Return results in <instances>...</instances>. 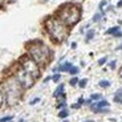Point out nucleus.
<instances>
[{
  "instance_id": "nucleus-1",
  "label": "nucleus",
  "mask_w": 122,
  "mask_h": 122,
  "mask_svg": "<svg viewBox=\"0 0 122 122\" xmlns=\"http://www.w3.org/2000/svg\"><path fill=\"white\" fill-rule=\"evenodd\" d=\"M0 85H1V89H3L7 106L12 107L20 102L24 89L21 88V85L19 84V81L15 78V76H9L7 78H4L3 82L0 84Z\"/></svg>"
},
{
  "instance_id": "nucleus-2",
  "label": "nucleus",
  "mask_w": 122,
  "mask_h": 122,
  "mask_svg": "<svg viewBox=\"0 0 122 122\" xmlns=\"http://www.w3.org/2000/svg\"><path fill=\"white\" fill-rule=\"evenodd\" d=\"M44 27H45V30H46V33L49 35V37L55 43H58V44L65 41L68 35H69V27L65 25L56 16L46 19L45 23H44Z\"/></svg>"
},
{
  "instance_id": "nucleus-3",
  "label": "nucleus",
  "mask_w": 122,
  "mask_h": 122,
  "mask_svg": "<svg viewBox=\"0 0 122 122\" xmlns=\"http://www.w3.org/2000/svg\"><path fill=\"white\" fill-rule=\"evenodd\" d=\"M27 55L33 61H36L40 66H45L52 58V51L43 41L36 40V41H32L30 44H28Z\"/></svg>"
},
{
  "instance_id": "nucleus-4",
  "label": "nucleus",
  "mask_w": 122,
  "mask_h": 122,
  "mask_svg": "<svg viewBox=\"0 0 122 122\" xmlns=\"http://www.w3.org/2000/svg\"><path fill=\"white\" fill-rule=\"evenodd\" d=\"M56 17H58L65 25H68L70 28L80 21V19H81V8L77 4H72V3L64 4L62 7L58 8Z\"/></svg>"
},
{
  "instance_id": "nucleus-5",
  "label": "nucleus",
  "mask_w": 122,
  "mask_h": 122,
  "mask_svg": "<svg viewBox=\"0 0 122 122\" xmlns=\"http://www.w3.org/2000/svg\"><path fill=\"white\" fill-rule=\"evenodd\" d=\"M20 66H21L27 73H29L35 80H37L41 76V66L37 64L36 61L32 60L28 55H24L20 58Z\"/></svg>"
},
{
  "instance_id": "nucleus-6",
  "label": "nucleus",
  "mask_w": 122,
  "mask_h": 122,
  "mask_svg": "<svg viewBox=\"0 0 122 122\" xmlns=\"http://www.w3.org/2000/svg\"><path fill=\"white\" fill-rule=\"evenodd\" d=\"M13 76H15V78L19 81V84L21 85V88L24 89V90H27V89H30L32 86L35 85V81H36V80H35L33 77L30 76L29 73H27V72H25V70L23 69L21 66H19L17 69L15 70Z\"/></svg>"
},
{
  "instance_id": "nucleus-7",
  "label": "nucleus",
  "mask_w": 122,
  "mask_h": 122,
  "mask_svg": "<svg viewBox=\"0 0 122 122\" xmlns=\"http://www.w3.org/2000/svg\"><path fill=\"white\" fill-rule=\"evenodd\" d=\"M107 107H109V102L106 100H100L97 102H94V104L92 102L90 105L92 112H94V113H106Z\"/></svg>"
},
{
  "instance_id": "nucleus-8",
  "label": "nucleus",
  "mask_w": 122,
  "mask_h": 122,
  "mask_svg": "<svg viewBox=\"0 0 122 122\" xmlns=\"http://www.w3.org/2000/svg\"><path fill=\"white\" fill-rule=\"evenodd\" d=\"M53 97L57 98V100H65V85L64 84H60L57 86V89L53 93Z\"/></svg>"
},
{
  "instance_id": "nucleus-9",
  "label": "nucleus",
  "mask_w": 122,
  "mask_h": 122,
  "mask_svg": "<svg viewBox=\"0 0 122 122\" xmlns=\"http://www.w3.org/2000/svg\"><path fill=\"white\" fill-rule=\"evenodd\" d=\"M106 35H110V36H114V37H121L122 36V32H121V28L118 25L116 27H112L106 30Z\"/></svg>"
},
{
  "instance_id": "nucleus-10",
  "label": "nucleus",
  "mask_w": 122,
  "mask_h": 122,
  "mask_svg": "<svg viewBox=\"0 0 122 122\" xmlns=\"http://www.w3.org/2000/svg\"><path fill=\"white\" fill-rule=\"evenodd\" d=\"M72 66H73V64L69 62V61H66V62H64V64H61L58 66V72H69V69Z\"/></svg>"
},
{
  "instance_id": "nucleus-11",
  "label": "nucleus",
  "mask_w": 122,
  "mask_h": 122,
  "mask_svg": "<svg viewBox=\"0 0 122 122\" xmlns=\"http://www.w3.org/2000/svg\"><path fill=\"white\" fill-rule=\"evenodd\" d=\"M114 101L117 104H122V89H118L114 94Z\"/></svg>"
},
{
  "instance_id": "nucleus-12",
  "label": "nucleus",
  "mask_w": 122,
  "mask_h": 122,
  "mask_svg": "<svg viewBox=\"0 0 122 122\" xmlns=\"http://www.w3.org/2000/svg\"><path fill=\"white\" fill-rule=\"evenodd\" d=\"M68 116H69V110H68V109H61L60 113H58V117L62 118V119L68 118Z\"/></svg>"
},
{
  "instance_id": "nucleus-13",
  "label": "nucleus",
  "mask_w": 122,
  "mask_h": 122,
  "mask_svg": "<svg viewBox=\"0 0 122 122\" xmlns=\"http://www.w3.org/2000/svg\"><path fill=\"white\" fill-rule=\"evenodd\" d=\"M94 35H96V32L93 29H89L88 32H86V36H85V41H90L93 37H94Z\"/></svg>"
},
{
  "instance_id": "nucleus-14",
  "label": "nucleus",
  "mask_w": 122,
  "mask_h": 122,
  "mask_svg": "<svg viewBox=\"0 0 122 122\" xmlns=\"http://www.w3.org/2000/svg\"><path fill=\"white\" fill-rule=\"evenodd\" d=\"M98 85H100L101 88L106 89V88H109V86H110V81H107V80H101L100 82H98Z\"/></svg>"
},
{
  "instance_id": "nucleus-15",
  "label": "nucleus",
  "mask_w": 122,
  "mask_h": 122,
  "mask_svg": "<svg viewBox=\"0 0 122 122\" xmlns=\"http://www.w3.org/2000/svg\"><path fill=\"white\" fill-rule=\"evenodd\" d=\"M4 104H5V98H4L3 89H1V85H0V107H3Z\"/></svg>"
},
{
  "instance_id": "nucleus-16",
  "label": "nucleus",
  "mask_w": 122,
  "mask_h": 122,
  "mask_svg": "<svg viewBox=\"0 0 122 122\" xmlns=\"http://www.w3.org/2000/svg\"><path fill=\"white\" fill-rule=\"evenodd\" d=\"M90 100L92 101H100V100H102V96H101L100 93H93V94L90 96Z\"/></svg>"
},
{
  "instance_id": "nucleus-17",
  "label": "nucleus",
  "mask_w": 122,
  "mask_h": 122,
  "mask_svg": "<svg viewBox=\"0 0 122 122\" xmlns=\"http://www.w3.org/2000/svg\"><path fill=\"white\" fill-rule=\"evenodd\" d=\"M78 77H76V76H73L72 78H70V81H69V85H72V86H76V85H78Z\"/></svg>"
},
{
  "instance_id": "nucleus-18",
  "label": "nucleus",
  "mask_w": 122,
  "mask_h": 122,
  "mask_svg": "<svg viewBox=\"0 0 122 122\" xmlns=\"http://www.w3.org/2000/svg\"><path fill=\"white\" fill-rule=\"evenodd\" d=\"M102 16H104V13H102V12H98V13H96V15L93 16V21H94V23L100 21L101 19H102Z\"/></svg>"
},
{
  "instance_id": "nucleus-19",
  "label": "nucleus",
  "mask_w": 122,
  "mask_h": 122,
  "mask_svg": "<svg viewBox=\"0 0 122 122\" xmlns=\"http://www.w3.org/2000/svg\"><path fill=\"white\" fill-rule=\"evenodd\" d=\"M86 84H88V78H82V80H80V81H78V86H80L81 89L85 88Z\"/></svg>"
},
{
  "instance_id": "nucleus-20",
  "label": "nucleus",
  "mask_w": 122,
  "mask_h": 122,
  "mask_svg": "<svg viewBox=\"0 0 122 122\" xmlns=\"http://www.w3.org/2000/svg\"><path fill=\"white\" fill-rule=\"evenodd\" d=\"M60 102L57 104V109H65V106H66V102H65V100H58Z\"/></svg>"
},
{
  "instance_id": "nucleus-21",
  "label": "nucleus",
  "mask_w": 122,
  "mask_h": 122,
  "mask_svg": "<svg viewBox=\"0 0 122 122\" xmlns=\"http://www.w3.org/2000/svg\"><path fill=\"white\" fill-rule=\"evenodd\" d=\"M78 70H80V69H78L77 66H72V68L69 69V72H68V73H70L72 76H76V74L78 73Z\"/></svg>"
},
{
  "instance_id": "nucleus-22",
  "label": "nucleus",
  "mask_w": 122,
  "mask_h": 122,
  "mask_svg": "<svg viewBox=\"0 0 122 122\" xmlns=\"http://www.w3.org/2000/svg\"><path fill=\"white\" fill-rule=\"evenodd\" d=\"M106 5H107V1H106V0H102V1L100 3V5H98V8H100V11H101L102 13H104V8H105Z\"/></svg>"
},
{
  "instance_id": "nucleus-23",
  "label": "nucleus",
  "mask_w": 122,
  "mask_h": 122,
  "mask_svg": "<svg viewBox=\"0 0 122 122\" xmlns=\"http://www.w3.org/2000/svg\"><path fill=\"white\" fill-rule=\"evenodd\" d=\"M60 80H61V74L60 73H56V74H53V76H52V81H53V82H58Z\"/></svg>"
},
{
  "instance_id": "nucleus-24",
  "label": "nucleus",
  "mask_w": 122,
  "mask_h": 122,
  "mask_svg": "<svg viewBox=\"0 0 122 122\" xmlns=\"http://www.w3.org/2000/svg\"><path fill=\"white\" fill-rule=\"evenodd\" d=\"M13 117L12 116H5V117H1L0 118V122H9V121H12Z\"/></svg>"
},
{
  "instance_id": "nucleus-25",
  "label": "nucleus",
  "mask_w": 122,
  "mask_h": 122,
  "mask_svg": "<svg viewBox=\"0 0 122 122\" xmlns=\"http://www.w3.org/2000/svg\"><path fill=\"white\" fill-rule=\"evenodd\" d=\"M106 61H107V57H101L100 60H98V65H100V66H102Z\"/></svg>"
},
{
  "instance_id": "nucleus-26",
  "label": "nucleus",
  "mask_w": 122,
  "mask_h": 122,
  "mask_svg": "<svg viewBox=\"0 0 122 122\" xmlns=\"http://www.w3.org/2000/svg\"><path fill=\"white\" fill-rule=\"evenodd\" d=\"M109 66H110V69H116V66H117V61H116V60L110 61V62H109Z\"/></svg>"
},
{
  "instance_id": "nucleus-27",
  "label": "nucleus",
  "mask_w": 122,
  "mask_h": 122,
  "mask_svg": "<svg viewBox=\"0 0 122 122\" xmlns=\"http://www.w3.org/2000/svg\"><path fill=\"white\" fill-rule=\"evenodd\" d=\"M39 102H40V98L36 97V98H33L32 101H29V105H36V104H39Z\"/></svg>"
},
{
  "instance_id": "nucleus-28",
  "label": "nucleus",
  "mask_w": 122,
  "mask_h": 122,
  "mask_svg": "<svg viewBox=\"0 0 122 122\" xmlns=\"http://www.w3.org/2000/svg\"><path fill=\"white\" fill-rule=\"evenodd\" d=\"M72 107H73V109H80V107H81V105H80L78 102H76V104L72 105Z\"/></svg>"
},
{
  "instance_id": "nucleus-29",
  "label": "nucleus",
  "mask_w": 122,
  "mask_h": 122,
  "mask_svg": "<svg viewBox=\"0 0 122 122\" xmlns=\"http://www.w3.org/2000/svg\"><path fill=\"white\" fill-rule=\"evenodd\" d=\"M116 49H117V51H122V43H121V44H119V45H118V46H117V48H116Z\"/></svg>"
},
{
  "instance_id": "nucleus-30",
  "label": "nucleus",
  "mask_w": 122,
  "mask_h": 122,
  "mask_svg": "<svg viewBox=\"0 0 122 122\" xmlns=\"http://www.w3.org/2000/svg\"><path fill=\"white\" fill-rule=\"evenodd\" d=\"M117 7H122V0H119L118 3H117Z\"/></svg>"
},
{
  "instance_id": "nucleus-31",
  "label": "nucleus",
  "mask_w": 122,
  "mask_h": 122,
  "mask_svg": "<svg viewBox=\"0 0 122 122\" xmlns=\"http://www.w3.org/2000/svg\"><path fill=\"white\" fill-rule=\"evenodd\" d=\"M76 46H77V44H76V43H72V48L74 49V48H76Z\"/></svg>"
},
{
  "instance_id": "nucleus-32",
  "label": "nucleus",
  "mask_w": 122,
  "mask_h": 122,
  "mask_svg": "<svg viewBox=\"0 0 122 122\" xmlns=\"http://www.w3.org/2000/svg\"><path fill=\"white\" fill-rule=\"evenodd\" d=\"M5 3V0H0V5H1V4H4Z\"/></svg>"
},
{
  "instance_id": "nucleus-33",
  "label": "nucleus",
  "mask_w": 122,
  "mask_h": 122,
  "mask_svg": "<svg viewBox=\"0 0 122 122\" xmlns=\"http://www.w3.org/2000/svg\"><path fill=\"white\" fill-rule=\"evenodd\" d=\"M40 1H43V3H46V1H48V0H40Z\"/></svg>"
},
{
  "instance_id": "nucleus-34",
  "label": "nucleus",
  "mask_w": 122,
  "mask_h": 122,
  "mask_svg": "<svg viewBox=\"0 0 122 122\" xmlns=\"http://www.w3.org/2000/svg\"><path fill=\"white\" fill-rule=\"evenodd\" d=\"M19 122H24V119H19Z\"/></svg>"
},
{
  "instance_id": "nucleus-35",
  "label": "nucleus",
  "mask_w": 122,
  "mask_h": 122,
  "mask_svg": "<svg viewBox=\"0 0 122 122\" xmlns=\"http://www.w3.org/2000/svg\"><path fill=\"white\" fill-rule=\"evenodd\" d=\"M62 122H69V121H66V119H64V121H62Z\"/></svg>"
},
{
  "instance_id": "nucleus-36",
  "label": "nucleus",
  "mask_w": 122,
  "mask_h": 122,
  "mask_svg": "<svg viewBox=\"0 0 122 122\" xmlns=\"http://www.w3.org/2000/svg\"><path fill=\"white\" fill-rule=\"evenodd\" d=\"M85 122H92V121H85Z\"/></svg>"
}]
</instances>
